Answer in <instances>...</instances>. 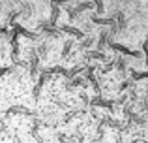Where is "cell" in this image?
<instances>
[{
  "label": "cell",
  "instance_id": "6da1fadb",
  "mask_svg": "<svg viewBox=\"0 0 148 143\" xmlns=\"http://www.w3.org/2000/svg\"><path fill=\"white\" fill-rule=\"evenodd\" d=\"M13 81H15V96L19 94V81H21V75H19V73H15L13 75ZM0 90H2V94L6 96L8 100H11V96H13V88H6V87H0Z\"/></svg>",
  "mask_w": 148,
  "mask_h": 143
}]
</instances>
